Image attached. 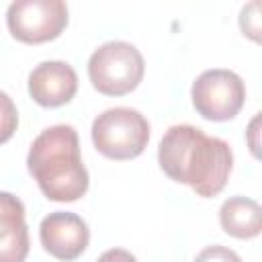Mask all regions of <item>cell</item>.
Returning a JSON list of instances; mask_svg holds the SVG:
<instances>
[{
  "label": "cell",
  "instance_id": "cell-11",
  "mask_svg": "<svg viewBox=\"0 0 262 262\" xmlns=\"http://www.w3.org/2000/svg\"><path fill=\"white\" fill-rule=\"evenodd\" d=\"M18 127V111L12 98L0 90V145L6 143Z\"/></svg>",
  "mask_w": 262,
  "mask_h": 262
},
{
  "label": "cell",
  "instance_id": "cell-9",
  "mask_svg": "<svg viewBox=\"0 0 262 262\" xmlns=\"http://www.w3.org/2000/svg\"><path fill=\"white\" fill-rule=\"evenodd\" d=\"M29 248L25 205L12 192L0 190V262H25Z\"/></svg>",
  "mask_w": 262,
  "mask_h": 262
},
{
  "label": "cell",
  "instance_id": "cell-1",
  "mask_svg": "<svg viewBox=\"0 0 262 262\" xmlns=\"http://www.w3.org/2000/svg\"><path fill=\"white\" fill-rule=\"evenodd\" d=\"M158 164L170 180L188 184L199 196L211 199L227 184L233 151L227 141L194 125H172L160 139Z\"/></svg>",
  "mask_w": 262,
  "mask_h": 262
},
{
  "label": "cell",
  "instance_id": "cell-7",
  "mask_svg": "<svg viewBox=\"0 0 262 262\" xmlns=\"http://www.w3.org/2000/svg\"><path fill=\"white\" fill-rule=\"evenodd\" d=\"M39 237L43 250L49 256L61 262H72L88 248L90 229L80 215L70 211H53L43 217L39 225Z\"/></svg>",
  "mask_w": 262,
  "mask_h": 262
},
{
  "label": "cell",
  "instance_id": "cell-5",
  "mask_svg": "<svg viewBox=\"0 0 262 262\" xmlns=\"http://www.w3.org/2000/svg\"><path fill=\"white\" fill-rule=\"evenodd\" d=\"M194 111L207 121H229L233 119L246 102L244 80L225 68L205 70L196 76L190 88Z\"/></svg>",
  "mask_w": 262,
  "mask_h": 262
},
{
  "label": "cell",
  "instance_id": "cell-12",
  "mask_svg": "<svg viewBox=\"0 0 262 262\" xmlns=\"http://www.w3.org/2000/svg\"><path fill=\"white\" fill-rule=\"evenodd\" d=\"M239 29L252 41H260V2H250L239 12Z\"/></svg>",
  "mask_w": 262,
  "mask_h": 262
},
{
  "label": "cell",
  "instance_id": "cell-2",
  "mask_svg": "<svg viewBox=\"0 0 262 262\" xmlns=\"http://www.w3.org/2000/svg\"><path fill=\"white\" fill-rule=\"evenodd\" d=\"M27 168L49 201L74 203L88 190V170L82 162L78 131L59 123L43 129L31 143Z\"/></svg>",
  "mask_w": 262,
  "mask_h": 262
},
{
  "label": "cell",
  "instance_id": "cell-14",
  "mask_svg": "<svg viewBox=\"0 0 262 262\" xmlns=\"http://www.w3.org/2000/svg\"><path fill=\"white\" fill-rule=\"evenodd\" d=\"M96 262H137V260L131 252H127L123 248H111V250L102 252Z\"/></svg>",
  "mask_w": 262,
  "mask_h": 262
},
{
  "label": "cell",
  "instance_id": "cell-13",
  "mask_svg": "<svg viewBox=\"0 0 262 262\" xmlns=\"http://www.w3.org/2000/svg\"><path fill=\"white\" fill-rule=\"evenodd\" d=\"M194 262H242V258L237 256L235 250L221 246V244H213V246L203 248L196 254Z\"/></svg>",
  "mask_w": 262,
  "mask_h": 262
},
{
  "label": "cell",
  "instance_id": "cell-3",
  "mask_svg": "<svg viewBox=\"0 0 262 262\" xmlns=\"http://www.w3.org/2000/svg\"><path fill=\"white\" fill-rule=\"evenodd\" d=\"M145 74L139 49L127 41H106L88 57V80L100 94L125 96L135 90Z\"/></svg>",
  "mask_w": 262,
  "mask_h": 262
},
{
  "label": "cell",
  "instance_id": "cell-10",
  "mask_svg": "<svg viewBox=\"0 0 262 262\" xmlns=\"http://www.w3.org/2000/svg\"><path fill=\"white\" fill-rule=\"evenodd\" d=\"M221 229L235 239H252L262 229V209L258 201L248 196H229L219 207Z\"/></svg>",
  "mask_w": 262,
  "mask_h": 262
},
{
  "label": "cell",
  "instance_id": "cell-6",
  "mask_svg": "<svg viewBox=\"0 0 262 262\" xmlns=\"http://www.w3.org/2000/svg\"><path fill=\"white\" fill-rule=\"evenodd\" d=\"M6 25L20 43H47L68 27V4L63 0H14L6 10Z\"/></svg>",
  "mask_w": 262,
  "mask_h": 262
},
{
  "label": "cell",
  "instance_id": "cell-4",
  "mask_svg": "<svg viewBox=\"0 0 262 262\" xmlns=\"http://www.w3.org/2000/svg\"><path fill=\"white\" fill-rule=\"evenodd\" d=\"M92 143L98 154L108 160H133L143 154L149 141V123L129 106L106 108L92 121Z\"/></svg>",
  "mask_w": 262,
  "mask_h": 262
},
{
  "label": "cell",
  "instance_id": "cell-8",
  "mask_svg": "<svg viewBox=\"0 0 262 262\" xmlns=\"http://www.w3.org/2000/svg\"><path fill=\"white\" fill-rule=\"evenodd\" d=\"M78 92V74L68 61L49 59L35 66L29 74V94L45 108L68 104Z\"/></svg>",
  "mask_w": 262,
  "mask_h": 262
}]
</instances>
